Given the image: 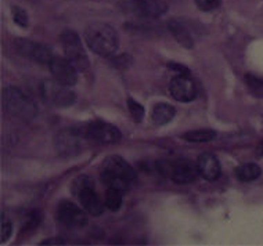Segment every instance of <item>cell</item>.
I'll return each instance as SVG.
<instances>
[{"instance_id":"cell-1","label":"cell","mask_w":263,"mask_h":246,"mask_svg":"<svg viewBox=\"0 0 263 246\" xmlns=\"http://www.w3.org/2000/svg\"><path fill=\"white\" fill-rule=\"evenodd\" d=\"M101 181L107 188H117L119 191H127L136 181V172L121 156H108L100 169Z\"/></svg>"},{"instance_id":"cell-2","label":"cell","mask_w":263,"mask_h":246,"mask_svg":"<svg viewBox=\"0 0 263 246\" xmlns=\"http://www.w3.org/2000/svg\"><path fill=\"white\" fill-rule=\"evenodd\" d=\"M85 42L87 47L100 57L112 55L119 46L118 33L104 23L90 24L85 31Z\"/></svg>"},{"instance_id":"cell-3","label":"cell","mask_w":263,"mask_h":246,"mask_svg":"<svg viewBox=\"0 0 263 246\" xmlns=\"http://www.w3.org/2000/svg\"><path fill=\"white\" fill-rule=\"evenodd\" d=\"M3 105L11 116L21 119L24 122H31L36 118L37 107L35 101L18 87L10 86L5 89Z\"/></svg>"},{"instance_id":"cell-4","label":"cell","mask_w":263,"mask_h":246,"mask_svg":"<svg viewBox=\"0 0 263 246\" xmlns=\"http://www.w3.org/2000/svg\"><path fill=\"white\" fill-rule=\"evenodd\" d=\"M42 100L47 105L55 107V108H67L73 105L77 96L68 86L57 80H45L41 85Z\"/></svg>"},{"instance_id":"cell-5","label":"cell","mask_w":263,"mask_h":246,"mask_svg":"<svg viewBox=\"0 0 263 246\" xmlns=\"http://www.w3.org/2000/svg\"><path fill=\"white\" fill-rule=\"evenodd\" d=\"M61 46H63V50L65 53V58L68 59L69 63L79 71H85L89 68V58H87L85 49L82 46L81 37L75 31L71 29H65L61 36Z\"/></svg>"},{"instance_id":"cell-6","label":"cell","mask_w":263,"mask_h":246,"mask_svg":"<svg viewBox=\"0 0 263 246\" xmlns=\"http://www.w3.org/2000/svg\"><path fill=\"white\" fill-rule=\"evenodd\" d=\"M81 132L85 138L99 144H115L122 137L118 128L101 120L87 123L83 126V129H81Z\"/></svg>"},{"instance_id":"cell-7","label":"cell","mask_w":263,"mask_h":246,"mask_svg":"<svg viewBox=\"0 0 263 246\" xmlns=\"http://www.w3.org/2000/svg\"><path fill=\"white\" fill-rule=\"evenodd\" d=\"M83 138L81 130L77 129H63L54 137V150L60 156H73L81 152L83 147Z\"/></svg>"},{"instance_id":"cell-8","label":"cell","mask_w":263,"mask_h":246,"mask_svg":"<svg viewBox=\"0 0 263 246\" xmlns=\"http://www.w3.org/2000/svg\"><path fill=\"white\" fill-rule=\"evenodd\" d=\"M127 7L133 15L143 19L159 18L168 11V5L162 0H129Z\"/></svg>"},{"instance_id":"cell-9","label":"cell","mask_w":263,"mask_h":246,"mask_svg":"<svg viewBox=\"0 0 263 246\" xmlns=\"http://www.w3.org/2000/svg\"><path fill=\"white\" fill-rule=\"evenodd\" d=\"M15 49L21 55L33 59L36 63H41V64L49 65V63L54 57L51 47L43 45V43L25 40V39H20L15 42Z\"/></svg>"},{"instance_id":"cell-10","label":"cell","mask_w":263,"mask_h":246,"mask_svg":"<svg viewBox=\"0 0 263 246\" xmlns=\"http://www.w3.org/2000/svg\"><path fill=\"white\" fill-rule=\"evenodd\" d=\"M77 195L82 208L91 216H100L104 212V205L101 203L100 198L91 187V182L86 177H82V186L77 190Z\"/></svg>"},{"instance_id":"cell-11","label":"cell","mask_w":263,"mask_h":246,"mask_svg":"<svg viewBox=\"0 0 263 246\" xmlns=\"http://www.w3.org/2000/svg\"><path fill=\"white\" fill-rule=\"evenodd\" d=\"M49 68H50L53 78L65 86L71 87L78 82L77 68L67 58L54 55L53 59L49 63Z\"/></svg>"},{"instance_id":"cell-12","label":"cell","mask_w":263,"mask_h":246,"mask_svg":"<svg viewBox=\"0 0 263 246\" xmlns=\"http://www.w3.org/2000/svg\"><path fill=\"white\" fill-rule=\"evenodd\" d=\"M57 219L68 228H82L87 223L86 214L72 202L63 201L57 208Z\"/></svg>"},{"instance_id":"cell-13","label":"cell","mask_w":263,"mask_h":246,"mask_svg":"<svg viewBox=\"0 0 263 246\" xmlns=\"http://www.w3.org/2000/svg\"><path fill=\"white\" fill-rule=\"evenodd\" d=\"M169 91L176 101L190 102L197 97V86L187 75H176L169 83Z\"/></svg>"},{"instance_id":"cell-14","label":"cell","mask_w":263,"mask_h":246,"mask_svg":"<svg viewBox=\"0 0 263 246\" xmlns=\"http://www.w3.org/2000/svg\"><path fill=\"white\" fill-rule=\"evenodd\" d=\"M198 174V166L189 159H179L171 166V177L177 184L193 182Z\"/></svg>"},{"instance_id":"cell-15","label":"cell","mask_w":263,"mask_h":246,"mask_svg":"<svg viewBox=\"0 0 263 246\" xmlns=\"http://www.w3.org/2000/svg\"><path fill=\"white\" fill-rule=\"evenodd\" d=\"M197 166H198V172H200L201 177L208 180V181H215L220 176L219 159L211 152L201 154L198 156V160H197Z\"/></svg>"},{"instance_id":"cell-16","label":"cell","mask_w":263,"mask_h":246,"mask_svg":"<svg viewBox=\"0 0 263 246\" xmlns=\"http://www.w3.org/2000/svg\"><path fill=\"white\" fill-rule=\"evenodd\" d=\"M168 29L171 31L175 39H176L183 47L186 49H193L194 46V42H193V36H191V32L189 27L186 24L180 21V19H171L168 23Z\"/></svg>"},{"instance_id":"cell-17","label":"cell","mask_w":263,"mask_h":246,"mask_svg":"<svg viewBox=\"0 0 263 246\" xmlns=\"http://www.w3.org/2000/svg\"><path fill=\"white\" fill-rule=\"evenodd\" d=\"M176 115V110L175 107L166 102H159V104L154 105L153 112H151V119L157 126H163L168 125Z\"/></svg>"},{"instance_id":"cell-18","label":"cell","mask_w":263,"mask_h":246,"mask_svg":"<svg viewBox=\"0 0 263 246\" xmlns=\"http://www.w3.org/2000/svg\"><path fill=\"white\" fill-rule=\"evenodd\" d=\"M262 174V169L256 163H244L236 169V177L240 181H254Z\"/></svg>"},{"instance_id":"cell-19","label":"cell","mask_w":263,"mask_h":246,"mask_svg":"<svg viewBox=\"0 0 263 246\" xmlns=\"http://www.w3.org/2000/svg\"><path fill=\"white\" fill-rule=\"evenodd\" d=\"M184 140L190 142H209L216 137V133L211 129H200V130H191L184 134Z\"/></svg>"},{"instance_id":"cell-20","label":"cell","mask_w":263,"mask_h":246,"mask_svg":"<svg viewBox=\"0 0 263 246\" xmlns=\"http://www.w3.org/2000/svg\"><path fill=\"white\" fill-rule=\"evenodd\" d=\"M122 205V191H119L117 188H107L105 194V206L112 212L119 210Z\"/></svg>"},{"instance_id":"cell-21","label":"cell","mask_w":263,"mask_h":246,"mask_svg":"<svg viewBox=\"0 0 263 246\" xmlns=\"http://www.w3.org/2000/svg\"><path fill=\"white\" fill-rule=\"evenodd\" d=\"M127 107H129V112H130L133 120L135 122H141L143 118H144V108H143V105L139 104L133 98H129L127 100Z\"/></svg>"},{"instance_id":"cell-22","label":"cell","mask_w":263,"mask_h":246,"mask_svg":"<svg viewBox=\"0 0 263 246\" xmlns=\"http://www.w3.org/2000/svg\"><path fill=\"white\" fill-rule=\"evenodd\" d=\"M11 14H13L14 23L20 25L21 28H27L28 27V14L27 11L23 9V7H18V6H13L11 7Z\"/></svg>"},{"instance_id":"cell-23","label":"cell","mask_w":263,"mask_h":246,"mask_svg":"<svg viewBox=\"0 0 263 246\" xmlns=\"http://www.w3.org/2000/svg\"><path fill=\"white\" fill-rule=\"evenodd\" d=\"M247 83H248V87H250L255 96L263 98V79H258L252 76V75H248L247 76Z\"/></svg>"},{"instance_id":"cell-24","label":"cell","mask_w":263,"mask_h":246,"mask_svg":"<svg viewBox=\"0 0 263 246\" xmlns=\"http://www.w3.org/2000/svg\"><path fill=\"white\" fill-rule=\"evenodd\" d=\"M222 3V0H195V5L202 11H213Z\"/></svg>"},{"instance_id":"cell-25","label":"cell","mask_w":263,"mask_h":246,"mask_svg":"<svg viewBox=\"0 0 263 246\" xmlns=\"http://www.w3.org/2000/svg\"><path fill=\"white\" fill-rule=\"evenodd\" d=\"M11 233H13V225H11V223H10L9 220H2V225H0V241H2V243L9 241Z\"/></svg>"},{"instance_id":"cell-26","label":"cell","mask_w":263,"mask_h":246,"mask_svg":"<svg viewBox=\"0 0 263 246\" xmlns=\"http://www.w3.org/2000/svg\"><path fill=\"white\" fill-rule=\"evenodd\" d=\"M168 68L171 69V71H175L176 75H187V76H190V69L186 68V67L182 64H177V63H169Z\"/></svg>"},{"instance_id":"cell-27","label":"cell","mask_w":263,"mask_h":246,"mask_svg":"<svg viewBox=\"0 0 263 246\" xmlns=\"http://www.w3.org/2000/svg\"><path fill=\"white\" fill-rule=\"evenodd\" d=\"M41 245H64L63 239H46Z\"/></svg>"},{"instance_id":"cell-28","label":"cell","mask_w":263,"mask_h":246,"mask_svg":"<svg viewBox=\"0 0 263 246\" xmlns=\"http://www.w3.org/2000/svg\"><path fill=\"white\" fill-rule=\"evenodd\" d=\"M256 152H258L259 156H263V140H262V141H260V144H259Z\"/></svg>"}]
</instances>
